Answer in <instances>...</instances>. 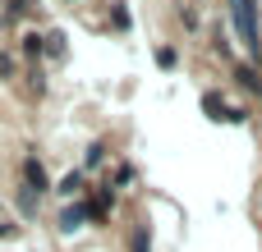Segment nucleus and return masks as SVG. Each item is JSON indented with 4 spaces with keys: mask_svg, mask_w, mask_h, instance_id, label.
Wrapping results in <instances>:
<instances>
[{
    "mask_svg": "<svg viewBox=\"0 0 262 252\" xmlns=\"http://www.w3.org/2000/svg\"><path fill=\"white\" fill-rule=\"evenodd\" d=\"M101 161H106V142H92V147H88V170H97Z\"/></svg>",
    "mask_w": 262,
    "mask_h": 252,
    "instance_id": "nucleus-9",
    "label": "nucleus"
},
{
    "mask_svg": "<svg viewBox=\"0 0 262 252\" xmlns=\"http://www.w3.org/2000/svg\"><path fill=\"white\" fill-rule=\"evenodd\" d=\"M203 110H207L212 119H226V101H221L216 92H207V96H203Z\"/></svg>",
    "mask_w": 262,
    "mask_h": 252,
    "instance_id": "nucleus-7",
    "label": "nucleus"
},
{
    "mask_svg": "<svg viewBox=\"0 0 262 252\" xmlns=\"http://www.w3.org/2000/svg\"><path fill=\"white\" fill-rule=\"evenodd\" d=\"M0 73H14V60L9 55H0Z\"/></svg>",
    "mask_w": 262,
    "mask_h": 252,
    "instance_id": "nucleus-13",
    "label": "nucleus"
},
{
    "mask_svg": "<svg viewBox=\"0 0 262 252\" xmlns=\"http://www.w3.org/2000/svg\"><path fill=\"white\" fill-rule=\"evenodd\" d=\"M0 239H14V225H5V220H0Z\"/></svg>",
    "mask_w": 262,
    "mask_h": 252,
    "instance_id": "nucleus-14",
    "label": "nucleus"
},
{
    "mask_svg": "<svg viewBox=\"0 0 262 252\" xmlns=\"http://www.w3.org/2000/svg\"><path fill=\"white\" fill-rule=\"evenodd\" d=\"M230 14H235V28H239L244 51L258 60V55H262V41H258V0H230Z\"/></svg>",
    "mask_w": 262,
    "mask_h": 252,
    "instance_id": "nucleus-1",
    "label": "nucleus"
},
{
    "mask_svg": "<svg viewBox=\"0 0 262 252\" xmlns=\"http://www.w3.org/2000/svg\"><path fill=\"white\" fill-rule=\"evenodd\" d=\"M129 248H134V252H152V248H147V230H134V239H129Z\"/></svg>",
    "mask_w": 262,
    "mask_h": 252,
    "instance_id": "nucleus-11",
    "label": "nucleus"
},
{
    "mask_svg": "<svg viewBox=\"0 0 262 252\" xmlns=\"http://www.w3.org/2000/svg\"><path fill=\"white\" fill-rule=\"evenodd\" d=\"M23 55H32V60L46 55V37H41V32H28V37H23Z\"/></svg>",
    "mask_w": 262,
    "mask_h": 252,
    "instance_id": "nucleus-6",
    "label": "nucleus"
},
{
    "mask_svg": "<svg viewBox=\"0 0 262 252\" xmlns=\"http://www.w3.org/2000/svg\"><path fill=\"white\" fill-rule=\"evenodd\" d=\"M157 64H161V69H175V64H180L175 46H161V51H157Z\"/></svg>",
    "mask_w": 262,
    "mask_h": 252,
    "instance_id": "nucleus-8",
    "label": "nucleus"
},
{
    "mask_svg": "<svg viewBox=\"0 0 262 252\" xmlns=\"http://www.w3.org/2000/svg\"><path fill=\"white\" fill-rule=\"evenodd\" d=\"M83 220H88V207H64V211H60V234L83 230Z\"/></svg>",
    "mask_w": 262,
    "mask_h": 252,
    "instance_id": "nucleus-3",
    "label": "nucleus"
},
{
    "mask_svg": "<svg viewBox=\"0 0 262 252\" xmlns=\"http://www.w3.org/2000/svg\"><path fill=\"white\" fill-rule=\"evenodd\" d=\"M226 119H230V124H249V110H244V106H235V110H226Z\"/></svg>",
    "mask_w": 262,
    "mask_h": 252,
    "instance_id": "nucleus-12",
    "label": "nucleus"
},
{
    "mask_svg": "<svg viewBox=\"0 0 262 252\" xmlns=\"http://www.w3.org/2000/svg\"><path fill=\"white\" fill-rule=\"evenodd\" d=\"M55 193H64V197H78V193H83V170H69V174L60 179V188H55Z\"/></svg>",
    "mask_w": 262,
    "mask_h": 252,
    "instance_id": "nucleus-5",
    "label": "nucleus"
},
{
    "mask_svg": "<svg viewBox=\"0 0 262 252\" xmlns=\"http://www.w3.org/2000/svg\"><path fill=\"white\" fill-rule=\"evenodd\" d=\"M46 188H51V179H46L41 161H32V156H28V161H23V193H32V197H37V193H46Z\"/></svg>",
    "mask_w": 262,
    "mask_h": 252,
    "instance_id": "nucleus-2",
    "label": "nucleus"
},
{
    "mask_svg": "<svg viewBox=\"0 0 262 252\" xmlns=\"http://www.w3.org/2000/svg\"><path fill=\"white\" fill-rule=\"evenodd\" d=\"M23 9H28V0H9V5H5V23H14Z\"/></svg>",
    "mask_w": 262,
    "mask_h": 252,
    "instance_id": "nucleus-10",
    "label": "nucleus"
},
{
    "mask_svg": "<svg viewBox=\"0 0 262 252\" xmlns=\"http://www.w3.org/2000/svg\"><path fill=\"white\" fill-rule=\"evenodd\" d=\"M235 78H239V87H244V92H262V78H258V69H253V64H239V69H235Z\"/></svg>",
    "mask_w": 262,
    "mask_h": 252,
    "instance_id": "nucleus-4",
    "label": "nucleus"
}]
</instances>
